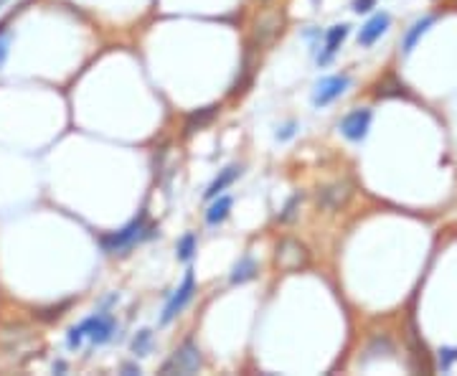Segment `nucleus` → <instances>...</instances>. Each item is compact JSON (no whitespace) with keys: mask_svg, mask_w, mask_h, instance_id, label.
<instances>
[{"mask_svg":"<svg viewBox=\"0 0 457 376\" xmlns=\"http://www.w3.org/2000/svg\"><path fill=\"white\" fill-rule=\"evenodd\" d=\"M124 371H127V374H140V366H132V363H124Z\"/></svg>","mask_w":457,"mask_h":376,"instance_id":"nucleus-23","label":"nucleus"},{"mask_svg":"<svg viewBox=\"0 0 457 376\" xmlns=\"http://www.w3.org/2000/svg\"><path fill=\"white\" fill-rule=\"evenodd\" d=\"M389 23H392L389 13H376L371 20H366L363 26H361V31H359V44L361 46H373L386 33Z\"/></svg>","mask_w":457,"mask_h":376,"instance_id":"nucleus-9","label":"nucleus"},{"mask_svg":"<svg viewBox=\"0 0 457 376\" xmlns=\"http://www.w3.org/2000/svg\"><path fill=\"white\" fill-rule=\"evenodd\" d=\"M280 31H282V11H262L255 20L252 36H255V44L269 46L277 39V33Z\"/></svg>","mask_w":457,"mask_h":376,"instance_id":"nucleus-7","label":"nucleus"},{"mask_svg":"<svg viewBox=\"0 0 457 376\" xmlns=\"http://www.w3.org/2000/svg\"><path fill=\"white\" fill-rule=\"evenodd\" d=\"M115 331H117V320H115V315H112V313L99 311V313H91L89 318H84L79 325L69 328L66 344H69V349H79L82 341L86 338V341L94 346H105L112 341Z\"/></svg>","mask_w":457,"mask_h":376,"instance_id":"nucleus-1","label":"nucleus"},{"mask_svg":"<svg viewBox=\"0 0 457 376\" xmlns=\"http://www.w3.org/2000/svg\"><path fill=\"white\" fill-rule=\"evenodd\" d=\"M300 199H302V196H292V199H290V203L285 206V214H280V221H290V219H292V216H295V206L300 203Z\"/></svg>","mask_w":457,"mask_h":376,"instance_id":"nucleus-19","label":"nucleus"},{"mask_svg":"<svg viewBox=\"0 0 457 376\" xmlns=\"http://www.w3.org/2000/svg\"><path fill=\"white\" fill-rule=\"evenodd\" d=\"M346 36H348V26H346V23H338V26L328 28V33H326V46H323V54L318 56V64H328V61H330V58L335 56V51H338L340 46H343Z\"/></svg>","mask_w":457,"mask_h":376,"instance_id":"nucleus-10","label":"nucleus"},{"mask_svg":"<svg viewBox=\"0 0 457 376\" xmlns=\"http://www.w3.org/2000/svg\"><path fill=\"white\" fill-rule=\"evenodd\" d=\"M196 249H198V239H196V234L193 232H186L178 239V244H176V254H178V260L181 262H191L193 260V254H196Z\"/></svg>","mask_w":457,"mask_h":376,"instance_id":"nucleus-15","label":"nucleus"},{"mask_svg":"<svg viewBox=\"0 0 457 376\" xmlns=\"http://www.w3.org/2000/svg\"><path fill=\"white\" fill-rule=\"evenodd\" d=\"M259 3H267V0H259Z\"/></svg>","mask_w":457,"mask_h":376,"instance_id":"nucleus-24","label":"nucleus"},{"mask_svg":"<svg viewBox=\"0 0 457 376\" xmlns=\"http://www.w3.org/2000/svg\"><path fill=\"white\" fill-rule=\"evenodd\" d=\"M145 232H148V214L140 211L130 224H124L122 229L117 232H110L105 237H99V246L105 249L107 254H117V252H124V249H130L132 244L143 239Z\"/></svg>","mask_w":457,"mask_h":376,"instance_id":"nucleus-2","label":"nucleus"},{"mask_svg":"<svg viewBox=\"0 0 457 376\" xmlns=\"http://www.w3.org/2000/svg\"><path fill=\"white\" fill-rule=\"evenodd\" d=\"M435 23V18L432 15H425V18H419L414 26L406 31V36H404V44H401V49H404V54H411L414 51V46L419 44V39L425 36L427 31H430V26Z\"/></svg>","mask_w":457,"mask_h":376,"instance_id":"nucleus-14","label":"nucleus"},{"mask_svg":"<svg viewBox=\"0 0 457 376\" xmlns=\"http://www.w3.org/2000/svg\"><path fill=\"white\" fill-rule=\"evenodd\" d=\"M292 135H295V123H290L282 127V132H277V140H290Z\"/></svg>","mask_w":457,"mask_h":376,"instance_id":"nucleus-22","label":"nucleus"},{"mask_svg":"<svg viewBox=\"0 0 457 376\" xmlns=\"http://www.w3.org/2000/svg\"><path fill=\"white\" fill-rule=\"evenodd\" d=\"M150 346H153V333L148 331V328L132 338V353H135V356H148V353H150Z\"/></svg>","mask_w":457,"mask_h":376,"instance_id":"nucleus-17","label":"nucleus"},{"mask_svg":"<svg viewBox=\"0 0 457 376\" xmlns=\"http://www.w3.org/2000/svg\"><path fill=\"white\" fill-rule=\"evenodd\" d=\"M8 49H11V36H8V33H0V66L6 64Z\"/></svg>","mask_w":457,"mask_h":376,"instance_id":"nucleus-20","label":"nucleus"},{"mask_svg":"<svg viewBox=\"0 0 457 376\" xmlns=\"http://www.w3.org/2000/svg\"><path fill=\"white\" fill-rule=\"evenodd\" d=\"M348 84H351V79L346 74H333V77L320 79L313 92V104L315 107H328V104L335 102L348 89Z\"/></svg>","mask_w":457,"mask_h":376,"instance_id":"nucleus-6","label":"nucleus"},{"mask_svg":"<svg viewBox=\"0 0 457 376\" xmlns=\"http://www.w3.org/2000/svg\"><path fill=\"white\" fill-rule=\"evenodd\" d=\"M455 358H457V349H442V351H439V366H442V371L450 369Z\"/></svg>","mask_w":457,"mask_h":376,"instance_id":"nucleus-18","label":"nucleus"},{"mask_svg":"<svg viewBox=\"0 0 457 376\" xmlns=\"http://www.w3.org/2000/svg\"><path fill=\"white\" fill-rule=\"evenodd\" d=\"M368 127H371V110H353L340 120V132L353 143H361L368 135Z\"/></svg>","mask_w":457,"mask_h":376,"instance_id":"nucleus-8","label":"nucleus"},{"mask_svg":"<svg viewBox=\"0 0 457 376\" xmlns=\"http://www.w3.org/2000/svg\"><path fill=\"white\" fill-rule=\"evenodd\" d=\"M216 115V104H211V107H203V110L193 112V115L188 117V123H186V130L193 132L196 127H203V125H209L211 120H214Z\"/></svg>","mask_w":457,"mask_h":376,"instance_id":"nucleus-16","label":"nucleus"},{"mask_svg":"<svg viewBox=\"0 0 457 376\" xmlns=\"http://www.w3.org/2000/svg\"><path fill=\"white\" fill-rule=\"evenodd\" d=\"M201 363H203L201 349H198L193 341H186V344L170 356V361L163 363V374H193V371L201 369Z\"/></svg>","mask_w":457,"mask_h":376,"instance_id":"nucleus-3","label":"nucleus"},{"mask_svg":"<svg viewBox=\"0 0 457 376\" xmlns=\"http://www.w3.org/2000/svg\"><path fill=\"white\" fill-rule=\"evenodd\" d=\"M274 265L280 267L282 272H297L300 267L307 265V249L297 239L280 242L277 252H274Z\"/></svg>","mask_w":457,"mask_h":376,"instance_id":"nucleus-5","label":"nucleus"},{"mask_svg":"<svg viewBox=\"0 0 457 376\" xmlns=\"http://www.w3.org/2000/svg\"><path fill=\"white\" fill-rule=\"evenodd\" d=\"M193 292H196V277H193V270H186V277H183L181 287H178V290L170 295L168 303H165L163 315H160V323L168 325L173 318H178V315L186 311V305L193 300Z\"/></svg>","mask_w":457,"mask_h":376,"instance_id":"nucleus-4","label":"nucleus"},{"mask_svg":"<svg viewBox=\"0 0 457 376\" xmlns=\"http://www.w3.org/2000/svg\"><path fill=\"white\" fill-rule=\"evenodd\" d=\"M257 272H259L257 260L255 257H249V254H244L242 260L234 265V270H231V285H244L249 280H255Z\"/></svg>","mask_w":457,"mask_h":376,"instance_id":"nucleus-13","label":"nucleus"},{"mask_svg":"<svg viewBox=\"0 0 457 376\" xmlns=\"http://www.w3.org/2000/svg\"><path fill=\"white\" fill-rule=\"evenodd\" d=\"M373 6H376V0H353V11L356 13H368Z\"/></svg>","mask_w":457,"mask_h":376,"instance_id":"nucleus-21","label":"nucleus"},{"mask_svg":"<svg viewBox=\"0 0 457 376\" xmlns=\"http://www.w3.org/2000/svg\"><path fill=\"white\" fill-rule=\"evenodd\" d=\"M239 175H242V165H226L224 170H219V175H216L214 181H211V186L206 188L203 199H216V196L221 194V191H226Z\"/></svg>","mask_w":457,"mask_h":376,"instance_id":"nucleus-11","label":"nucleus"},{"mask_svg":"<svg viewBox=\"0 0 457 376\" xmlns=\"http://www.w3.org/2000/svg\"><path fill=\"white\" fill-rule=\"evenodd\" d=\"M231 206H234V199H231V196L219 194L214 199V203L206 208V224H209V227H219V224H224V221L228 219V214H231Z\"/></svg>","mask_w":457,"mask_h":376,"instance_id":"nucleus-12","label":"nucleus"}]
</instances>
